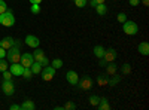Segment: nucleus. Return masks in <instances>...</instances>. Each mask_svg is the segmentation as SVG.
Returning a JSON list of instances; mask_svg holds the SVG:
<instances>
[{
	"mask_svg": "<svg viewBox=\"0 0 149 110\" xmlns=\"http://www.w3.org/2000/svg\"><path fill=\"white\" fill-rule=\"evenodd\" d=\"M118 21H119V22H125V21H127V15L124 14V12L118 14Z\"/></svg>",
	"mask_w": 149,
	"mask_h": 110,
	"instance_id": "2f4dec72",
	"label": "nucleus"
},
{
	"mask_svg": "<svg viewBox=\"0 0 149 110\" xmlns=\"http://www.w3.org/2000/svg\"><path fill=\"white\" fill-rule=\"evenodd\" d=\"M94 2H95L97 5H102V3H104V0H94Z\"/></svg>",
	"mask_w": 149,
	"mask_h": 110,
	"instance_id": "a19ab883",
	"label": "nucleus"
},
{
	"mask_svg": "<svg viewBox=\"0 0 149 110\" xmlns=\"http://www.w3.org/2000/svg\"><path fill=\"white\" fill-rule=\"evenodd\" d=\"M0 46H2V40H0Z\"/></svg>",
	"mask_w": 149,
	"mask_h": 110,
	"instance_id": "37998d69",
	"label": "nucleus"
},
{
	"mask_svg": "<svg viewBox=\"0 0 149 110\" xmlns=\"http://www.w3.org/2000/svg\"><path fill=\"white\" fill-rule=\"evenodd\" d=\"M33 59L36 61V63H40L42 61V58L45 57V52L42 51V49H39V48H34V51H33Z\"/></svg>",
	"mask_w": 149,
	"mask_h": 110,
	"instance_id": "ddd939ff",
	"label": "nucleus"
},
{
	"mask_svg": "<svg viewBox=\"0 0 149 110\" xmlns=\"http://www.w3.org/2000/svg\"><path fill=\"white\" fill-rule=\"evenodd\" d=\"M95 10H97V14L100 15V17H104L106 12H107V8H106L104 3H102V5H97V6H95Z\"/></svg>",
	"mask_w": 149,
	"mask_h": 110,
	"instance_id": "6ab92c4d",
	"label": "nucleus"
},
{
	"mask_svg": "<svg viewBox=\"0 0 149 110\" xmlns=\"http://www.w3.org/2000/svg\"><path fill=\"white\" fill-rule=\"evenodd\" d=\"M52 67L57 70V68H61V67H63V59H60V58H55L54 61H52Z\"/></svg>",
	"mask_w": 149,
	"mask_h": 110,
	"instance_id": "393cba45",
	"label": "nucleus"
},
{
	"mask_svg": "<svg viewBox=\"0 0 149 110\" xmlns=\"http://www.w3.org/2000/svg\"><path fill=\"white\" fill-rule=\"evenodd\" d=\"M31 71H33V75H40V71H42V66L40 63H36V61H33V64H31Z\"/></svg>",
	"mask_w": 149,
	"mask_h": 110,
	"instance_id": "a211bd4d",
	"label": "nucleus"
},
{
	"mask_svg": "<svg viewBox=\"0 0 149 110\" xmlns=\"http://www.w3.org/2000/svg\"><path fill=\"white\" fill-rule=\"evenodd\" d=\"M8 68H9V63L5 58H0V71H5Z\"/></svg>",
	"mask_w": 149,
	"mask_h": 110,
	"instance_id": "b1692460",
	"label": "nucleus"
},
{
	"mask_svg": "<svg viewBox=\"0 0 149 110\" xmlns=\"http://www.w3.org/2000/svg\"><path fill=\"white\" fill-rule=\"evenodd\" d=\"M2 73H3V79H5V80H9V79L12 77V73L8 71V70H5V71H2Z\"/></svg>",
	"mask_w": 149,
	"mask_h": 110,
	"instance_id": "473e14b6",
	"label": "nucleus"
},
{
	"mask_svg": "<svg viewBox=\"0 0 149 110\" xmlns=\"http://www.w3.org/2000/svg\"><path fill=\"white\" fill-rule=\"evenodd\" d=\"M119 80H121V77L116 76V75H113V76H112V77L107 80V85H109V86H115L116 83H119Z\"/></svg>",
	"mask_w": 149,
	"mask_h": 110,
	"instance_id": "412c9836",
	"label": "nucleus"
},
{
	"mask_svg": "<svg viewBox=\"0 0 149 110\" xmlns=\"http://www.w3.org/2000/svg\"><path fill=\"white\" fill-rule=\"evenodd\" d=\"M74 5L78 8H85L86 6V0H74Z\"/></svg>",
	"mask_w": 149,
	"mask_h": 110,
	"instance_id": "7c9ffc66",
	"label": "nucleus"
},
{
	"mask_svg": "<svg viewBox=\"0 0 149 110\" xmlns=\"http://www.w3.org/2000/svg\"><path fill=\"white\" fill-rule=\"evenodd\" d=\"M6 58H8V63L10 64L19 63V59H21V42L19 40H15V45L6 51Z\"/></svg>",
	"mask_w": 149,
	"mask_h": 110,
	"instance_id": "f257e3e1",
	"label": "nucleus"
},
{
	"mask_svg": "<svg viewBox=\"0 0 149 110\" xmlns=\"http://www.w3.org/2000/svg\"><path fill=\"white\" fill-rule=\"evenodd\" d=\"M66 79L70 85H73V86H76L78 82H79V76H78V73L76 71H73V70H69L66 73Z\"/></svg>",
	"mask_w": 149,
	"mask_h": 110,
	"instance_id": "1a4fd4ad",
	"label": "nucleus"
},
{
	"mask_svg": "<svg viewBox=\"0 0 149 110\" xmlns=\"http://www.w3.org/2000/svg\"><path fill=\"white\" fill-rule=\"evenodd\" d=\"M9 109H10V110H21V106H19V104H12Z\"/></svg>",
	"mask_w": 149,
	"mask_h": 110,
	"instance_id": "e433bc0d",
	"label": "nucleus"
},
{
	"mask_svg": "<svg viewBox=\"0 0 149 110\" xmlns=\"http://www.w3.org/2000/svg\"><path fill=\"white\" fill-rule=\"evenodd\" d=\"M122 73L124 75H130L131 73V64H128V63H125L122 66Z\"/></svg>",
	"mask_w": 149,
	"mask_h": 110,
	"instance_id": "cd10ccee",
	"label": "nucleus"
},
{
	"mask_svg": "<svg viewBox=\"0 0 149 110\" xmlns=\"http://www.w3.org/2000/svg\"><path fill=\"white\" fill-rule=\"evenodd\" d=\"M90 5H91V6H93V8H95V6H97V3H95V2H94V0H91V2H90Z\"/></svg>",
	"mask_w": 149,
	"mask_h": 110,
	"instance_id": "79ce46f5",
	"label": "nucleus"
},
{
	"mask_svg": "<svg viewBox=\"0 0 149 110\" xmlns=\"http://www.w3.org/2000/svg\"><path fill=\"white\" fill-rule=\"evenodd\" d=\"M8 10V5H6V2L5 0H0V15L3 14V12H6Z\"/></svg>",
	"mask_w": 149,
	"mask_h": 110,
	"instance_id": "c756f323",
	"label": "nucleus"
},
{
	"mask_svg": "<svg viewBox=\"0 0 149 110\" xmlns=\"http://www.w3.org/2000/svg\"><path fill=\"white\" fill-rule=\"evenodd\" d=\"M130 5L131 6H139L140 5V0H130Z\"/></svg>",
	"mask_w": 149,
	"mask_h": 110,
	"instance_id": "c9c22d12",
	"label": "nucleus"
},
{
	"mask_svg": "<svg viewBox=\"0 0 149 110\" xmlns=\"http://www.w3.org/2000/svg\"><path fill=\"white\" fill-rule=\"evenodd\" d=\"M9 71L12 73V76H22L24 67H22V64L14 63V64H10V67H9Z\"/></svg>",
	"mask_w": 149,
	"mask_h": 110,
	"instance_id": "9d476101",
	"label": "nucleus"
},
{
	"mask_svg": "<svg viewBox=\"0 0 149 110\" xmlns=\"http://www.w3.org/2000/svg\"><path fill=\"white\" fill-rule=\"evenodd\" d=\"M2 89H3V92H5L6 95H12V94L15 92V85H14V82H12L10 79H9V80H3Z\"/></svg>",
	"mask_w": 149,
	"mask_h": 110,
	"instance_id": "0eeeda50",
	"label": "nucleus"
},
{
	"mask_svg": "<svg viewBox=\"0 0 149 110\" xmlns=\"http://www.w3.org/2000/svg\"><path fill=\"white\" fill-rule=\"evenodd\" d=\"M143 6H149V0H140Z\"/></svg>",
	"mask_w": 149,
	"mask_h": 110,
	"instance_id": "ea45409f",
	"label": "nucleus"
},
{
	"mask_svg": "<svg viewBox=\"0 0 149 110\" xmlns=\"http://www.w3.org/2000/svg\"><path fill=\"white\" fill-rule=\"evenodd\" d=\"M97 107L100 109V110H109V109H110V106H109V103H107V98H106V97H102L100 101H98V104H97Z\"/></svg>",
	"mask_w": 149,
	"mask_h": 110,
	"instance_id": "2eb2a0df",
	"label": "nucleus"
},
{
	"mask_svg": "<svg viewBox=\"0 0 149 110\" xmlns=\"http://www.w3.org/2000/svg\"><path fill=\"white\" fill-rule=\"evenodd\" d=\"M40 66H42V67H46V66H49V59H48L46 57H43V58H42V61H40Z\"/></svg>",
	"mask_w": 149,
	"mask_h": 110,
	"instance_id": "72a5a7b5",
	"label": "nucleus"
},
{
	"mask_svg": "<svg viewBox=\"0 0 149 110\" xmlns=\"http://www.w3.org/2000/svg\"><path fill=\"white\" fill-rule=\"evenodd\" d=\"M0 58H6V49L0 46Z\"/></svg>",
	"mask_w": 149,
	"mask_h": 110,
	"instance_id": "f704fd0d",
	"label": "nucleus"
},
{
	"mask_svg": "<svg viewBox=\"0 0 149 110\" xmlns=\"http://www.w3.org/2000/svg\"><path fill=\"white\" fill-rule=\"evenodd\" d=\"M104 48L103 46H100V45H97V46H94V49H93V52H94V55L97 57V58H103V55H104Z\"/></svg>",
	"mask_w": 149,
	"mask_h": 110,
	"instance_id": "dca6fc26",
	"label": "nucleus"
},
{
	"mask_svg": "<svg viewBox=\"0 0 149 110\" xmlns=\"http://www.w3.org/2000/svg\"><path fill=\"white\" fill-rule=\"evenodd\" d=\"M26 45H27V46H30V48H39L40 40H39V37H36V36L29 34L27 37H26Z\"/></svg>",
	"mask_w": 149,
	"mask_h": 110,
	"instance_id": "9b49d317",
	"label": "nucleus"
},
{
	"mask_svg": "<svg viewBox=\"0 0 149 110\" xmlns=\"http://www.w3.org/2000/svg\"><path fill=\"white\" fill-rule=\"evenodd\" d=\"M106 73H107V76H113L116 75V64H106Z\"/></svg>",
	"mask_w": 149,
	"mask_h": 110,
	"instance_id": "f3484780",
	"label": "nucleus"
},
{
	"mask_svg": "<svg viewBox=\"0 0 149 110\" xmlns=\"http://www.w3.org/2000/svg\"><path fill=\"white\" fill-rule=\"evenodd\" d=\"M30 12H31L33 15H39L40 14V5H31Z\"/></svg>",
	"mask_w": 149,
	"mask_h": 110,
	"instance_id": "a878e982",
	"label": "nucleus"
},
{
	"mask_svg": "<svg viewBox=\"0 0 149 110\" xmlns=\"http://www.w3.org/2000/svg\"><path fill=\"white\" fill-rule=\"evenodd\" d=\"M0 24L5 27H12L15 24V17H14V12L10 9H8L6 12H3L2 15H0Z\"/></svg>",
	"mask_w": 149,
	"mask_h": 110,
	"instance_id": "f03ea898",
	"label": "nucleus"
},
{
	"mask_svg": "<svg viewBox=\"0 0 149 110\" xmlns=\"http://www.w3.org/2000/svg\"><path fill=\"white\" fill-rule=\"evenodd\" d=\"M63 109H64V110H74V109H76V104L72 103V101H67V103L63 106Z\"/></svg>",
	"mask_w": 149,
	"mask_h": 110,
	"instance_id": "c85d7f7f",
	"label": "nucleus"
},
{
	"mask_svg": "<svg viewBox=\"0 0 149 110\" xmlns=\"http://www.w3.org/2000/svg\"><path fill=\"white\" fill-rule=\"evenodd\" d=\"M14 45H15V39L10 37V36H8V37H5V39H2V48H5L6 51L10 49V48L14 46Z\"/></svg>",
	"mask_w": 149,
	"mask_h": 110,
	"instance_id": "f8f14e48",
	"label": "nucleus"
},
{
	"mask_svg": "<svg viewBox=\"0 0 149 110\" xmlns=\"http://www.w3.org/2000/svg\"><path fill=\"white\" fill-rule=\"evenodd\" d=\"M34 109V103L31 100H26L21 104V110H33Z\"/></svg>",
	"mask_w": 149,
	"mask_h": 110,
	"instance_id": "aec40b11",
	"label": "nucleus"
},
{
	"mask_svg": "<svg viewBox=\"0 0 149 110\" xmlns=\"http://www.w3.org/2000/svg\"><path fill=\"white\" fill-rule=\"evenodd\" d=\"M54 75H55V68L52 66H46L40 71V76H42V80L43 82H51L54 79Z\"/></svg>",
	"mask_w": 149,
	"mask_h": 110,
	"instance_id": "20e7f679",
	"label": "nucleus"
},
{
	"mask_svg": "<svg viewBox=\"0 0 149 110\" xmlns=\"http://www.w3.org/2000/svg\"><path fill=\"white\" fill-rule=\"evenodd\" d=\"M139 52L142 54V55H149V43L148 42H140V45H139Z\"/></svg>",
	"mask_w": 149,
	"mask_h": 110,
	"instance_id": "4468645a",
	"label": "nucleus"
},
{
	"mask_svg": "<svg viewBox=\"0 0 149 110\" xmlns=\"http://www.w3.org/2000/svg\"><path fill=\"white\" fill-rule=\"evenodd\" d=\"M107 63H106V61L103 59V58H100V61H98V66H100V67H104Z\"/></svg>",
	"mask_w": 149,
	"mask_h": 110,
	"instance_id": "4c0bfd02",
	"label": "nucleus"
},
{
	"mask_svg": "<svg viewBox=\"0 0 149 110\" xmlns=\"http://www.w3.org/2000/svg\"><path fill=\"white\" fill-rule=\"evenodd\" d=\"M40 2H42V0H30L31 5H40Z\"/></svg>",
	"mask_w": 149,
	"mask_h": 110,
	"instance_id": "58836bf2",
	"label": "nucleus"
},
{
	"mask_svg": "<svg viewBox=\"0 0 149 110\" xmlns=\"http://www.w3.org/2000/svg\"><path fill=\"white\" fill-rule=\"evenodd\" d=\"M76 86L81 88V89H84V91H88V89L93 88V79H91L90 76H82Z\"/></svg>",
	"mask_w": 149,
	"mask_h": 110,
	"instance_id": "39448f33",
	"label": "nucleus"
},
{
	"mask_svg": "<svg viewBox=\"0 0 149 110\" xmlns=\"http://www.w3.org/2000/svg\"><path fill=\"white\" fill-rule=\"evenodd\" d=\"M33 55L30 54V52H26V54H22L21 55V59H19V63L22 64V67L24 68H27V67H31V64H33Z\"/></svg>",
	"mask_w": 149,
	"mask_h": 110,
	"instance_id": "6e6552de",
	"label": "nucleus"
},
{
	"mask_svg": "<svg viewBox=\"0 0 149 110\" xmlns=\"http://www.w3.org/2000/svg\"><path fill=\"white\" fill-rule=\"evenodd\" d=\"M116 57H118V52L113 49V48H109V49L104 51L103 59L106 61V63H113V61L116 59Z\"/></svg>",
	"mask_w": 149,
	"mask_h": 110,
	"instance_id": "423d86ee",
	"label": "nucleus"
},
{
	"mask_svg": "<svg viewBox=\"0 0 149 110\" xmlns=\"http://www.w3.org/2000/svg\"><path fill=\"white\" fill-rule=\"evenodd\" d=\"M98 101H100V97H97V95H91V97H90V104H91V106L97 107Z\"/></svg>",
	"mask_w": 149,
	"mask_h": 110,
	"instance_id": "bb28decb",
	"label": "nucleus"
},
{
	"mask_svg": "<svg viewBox=\"0 0 149 110\" xmlns=\"http://www.w3.org/2000/svg\"><path fill=\"white\" fill-rule=\"evenodd\" d=\"M122 30L125 34L128 36H134V34H137L139 33V26L136 24L134 21H125V22H122Z\"/></svg>",
	"mask_w": 149,
	"mask_h": 110,
	"instance_id": "7ed1b4c3",
	"label": "nucleus"
},
{
	"mask_svg": "<svg viewBox=\"0 0 149 110\" xmlns=\"http://www.w3.org/2000/svg\"><path fill=\"white\" fill-rule=\"evenodd\" d=\"M22 77H24V79H27V80H30V79L33 77V71H31L30 67L24 68V71H22Z\"/></svg>",
	"mask_w": 149,
	"mask_h": 110,
	"instance_id": "4be33fe9",
	"label": "nucleus"
},
{
	"mask_svg": "<svg viewBox=\"0 0 149 110\" xmlns=\"http://www.w3.org/2000/svg\"><path fill=\"white\" fill-rule=\"evenodd\" d=\"M107 80H109V79H107V77H104L103 75H100V76L97 77V83L100 85V86H106V85H107Z\"/></svg>",
	"mask_w": 149,
	"mask_h": 110,
	"instance_id": "5701e85b",
	"label": "nucleus"
}]
</instances>
